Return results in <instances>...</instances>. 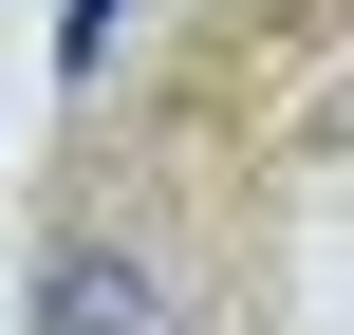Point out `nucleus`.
<instances>
[{"mask_svg": "<svg viewBox=\"0 0 354 335\" xmlns=\"http://www.w3.org/2000/svg\"><path fill=\"white\" fill-rule=\"evenodd\" d=\"M37 335H168V298H149V261H56Z\"/></svg>", "mask_w": 354, "mask_h": 335, "instance_id": "obj_1", "label": "nucleus"}]
</instances>
